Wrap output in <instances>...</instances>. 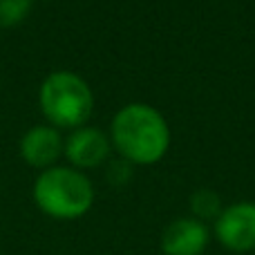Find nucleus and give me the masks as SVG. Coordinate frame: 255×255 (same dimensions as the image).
I'll use <instances>...</instances> for the list:
<instances>
[{"instance_id": "obj_8", "label": "nucleus", "mask_w": 255, "mask_h": 255, "mask_svg": "<svg viewBox=\"0 0 255 255\" xmlns=\"http://www.w3.org/2000/svg\"><path fill=\"white\" fill-rule=\"evenodd\" d=\"M222 208H224L222 197L211 188L195 190V193L190 195V215H193L195 220L204 222V224H208V222L213 224V222L217 220V215L222 213Z\"/></svg>"}, {"instance_id": "obj_6", "label": "nucleus", "mask_w": 255, "mask_h": 255, "mask_svg": "<svg viewBox=\"0 0 255 255\" xmlns=\"http://www.w3.org/2000/svg\"><path fill=\"white\" fill-rule=\"evenodd\" d=\"M211 240V226L195 220L193 215H184L166 224L159 249L163 255H204Z\"/></svg>"}, {"instance_id": "obj_4", "label": "nucleus", "mask_w": 255, "mask_h": 255, "mask_svg": "<svg viewBox=\"0 0 255 255\" xmlns=\"http://www.w3.org/2000/svg\"><path fill=\"white\" fill-rule=\"evenodd\" d=\"M213 240L231 253L255 251V202L226 204L217 220L211 224Z\"/></svg>"}, {"instance_id": "obj_5", "label": "nucleus", "mask_w": 255, "mask_h": 255, "mask_svg": "<svg viewBox=\"0 0 255 255\" xmlns=\"http://www.w3.org/2000/svg\"><path fill=\"white\" fill-rule=\"evenodd\" d=\"M112 143L108 132L94 126H81L76 130H70L63 143V157L67 159V166L85 172L99 168L110 159Z\"/></svg>"}, {"instance_id": "obj_3", "label": "nucleus", "mask_w": 255, "mask_h": 255, "mask_svg": "<svg viewBox=\"0 0 255 255\" xmlns=\"http://www.w3.org/2000/svg\"><path fill=\"white\" fill-rule=\"evenodd\" d=\"M38 106L45 121L58 130L88 126L94 112V92L90 83L70 70L49 72L38 90Z\"/></svg>"}, {"instance_id": "obj_2", "label": "nucleus", "mask_w": 255, "mask_h": 255, "mask_svg": "<svg viewBox=\"0 0 255 255\" xmlns=\"http://www.w3.org/2000/svg\"><path fill=\"white\" fill-rule=\"evenodd\" d=\"M31 197L43 215L58 222H74L92 211L97 193L85 172L72 166H52L36 177Z\"/></svg>"}, {"instance_id": "obj_9", "label": "nucleus", "mask_w": 255, "mask_h": 255, "mask_svg": "<svg viewBox=\"0 0 255 255\" xmlns=\"http://www.w3.org/2000/svg\"><path fill=\"white\" fill-rule=\"evenodd\" d=\"M34 0H0V27H16L29 16Z\"/></svg>"}, {"instance_id": "obj_1", "label": "nucleus", "mask_w": 255, "mask_h": 255, "mask_svg": "<svg viewBox=\"0 0 255 255\" xmlns=\"http://www.w3.org/2000/svg\"><path fill=\"white\" fill-rule=\"evenodd\" d=\"M112 150L130 166H154L170 150V126L150 103L132 101L115 112L110 121Z\"/></svg>"}, {"instance_id": "obj_7", "label": "nucleus", "mask_w": 255, "mask_h": 255, "mask_svg": "<svg viewBox=\"0 0 255 255\" xmlns=\"http://www.w3.org/2000/svg\"><path fill=\"white\" fill-rule=\"evenodd\" d=\"M63 143L65 136L58 128L49 124L31 126L20 136V157L27 166L47 170L52 166H58V159L63 157Z\"/></svg>"}]
</instances>
